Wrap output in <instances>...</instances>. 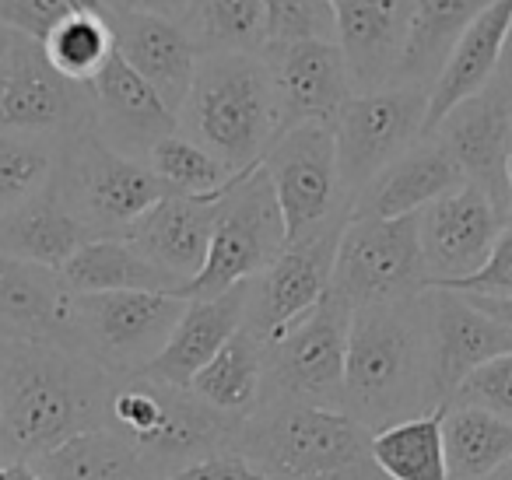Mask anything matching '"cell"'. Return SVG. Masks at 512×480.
<instances>
[{"mask_svg":"<svg viewBox=\"0 0 512 480\" xmlns=\"http://www.w3.org/2000/svg\"><path fill=\"white\" fill-rule=\"evenodd\" d=\"M113 375L74 347L0 337V459L32 463L106 428Z\"/></svg>","mask_w":512,"mask_h":480,"instance_id":"6da1fadb","label":"cell"},{"mask_svg":"<svg viewBox=\"0 0 512 480\" xmlns=\"http://www.w3.org/2000/svg\"><path fill=\"white\" fill-rule=\"evenodd\" d=\"M341 407L372 435L439 410L432 386L428 291L351 312Z\"/></svg>","mask_w":512,"mask_h":480,"instance_id":"7a4b0ae2","label":"cell"},{"mask_svg":"<svg viewBox=\"0 0 512 480\" xmlns=\"http://www.w3.org/2000/svg\"><path fill=\"white\" fill-rule=\"evenodd\" d=\"M235 452L271 480H386L372 431L341 407L267 400L242 421Z\"/></svg>","mask_w":512,"mask_h":480,"instance_id":"3957f363","label":"cell"},{"mask_svg":"<svg viewBox=\"0 0 512 480\" xmlns=\"http://www.w3.org/2000/svg\"><path fill=\"white\" fill-rule=\"evenodd\" d=\"M176 120L179 134L221 158L232 172L256 169L281 137V106L264 53L200 57Z\"/></svg>","mask_w":512,"mask_h":480,"instance_id":"277c9868","label":"cell"},{"mask_svg":"<svg viewBox=\"0 0 512 480\" xmlns=\"http://www.w3.org/2000/svg\"><path fill=\"white\" fill-rule=\"evenodd\" d=\"M92 127V88L53 71L39 39L8 32L0 46V137L64 148Z\"/></svg>","mask_w":512,"mask_h":480,"instance_id":"5b68a950","label":"cell"},{"mask_svg":"<svg viewBox=\"0 0 512 480\" xmlns=\"http://www.w3.org/2000/svg\"><path fill=\"white\" fill-rule=\"evenodd\" d=\"M53 190L95 239H123L127 228L169 193L148 165L106 148L95 130L57 151Z\"/></svg>","mask_w":512,"mask_h":480,"instance_id":"8992f818","label":"cell"},{"mask_svg":"<svg viewBox=\"0 0 512 480\" xmlns=\"http://www.w3.org/2000/svg\"><path fill=\"white\" fill-rule=\"evenodd\" d=\"M288 246L285 218L264 165L242 172L225 190L214 221L207 263L179 295L186 302L218 298L225 291L260 277Z\"/></svg>","mask_w":512,"mask_h":480,"instance_id":"52a82bcc","label":"cell"},{"mask_svg":"<svg viewBox=\"0 0 512 480\" xmlns=\"http://www.w3.org/2000/svg\"><path fill=\"white\" fill-rule=\"evenodd\" d=\"M183 309V295H162V291L74 295L71 347L88 354L113 379L137 375L165 351Z\"/></svg>","mask_w":512,"mask_h":480,"instance_id":"ba28073f","label":"cell"},{"mask_svg":"<svg viewBox=\"0 0 512 480\" xmlns=\"http://www.w3.org/2000/svg\"><path fill=\"white\" fill-rule=\"evenodd\" d=\"M260 165L278 197L288 246L348 225L351 197L337 172L334 123H302L285 130Z\"/></svg>","mask_w":512,"mask_h":480,"instance_id":"9c48e42d","label":"cell"},{"mask_svg":"<svg viewBox=\"0 0 512 480\" xmlns=\"http://www.w3.org/2000/svg\"><path fill=\"white\" fill-rule=\"evenodd\" d=\"M330 291L351 312L428 291L418 214L407 218H348L337 242Z\"/></svg>","mask_w":512,"mask_h":480,"instance_id":"30bf717a","label":"cell"},{"mask_svg":"<svg viewBox=\"0 0 512 480\" xmlns=\"http://www.w3.org/2000/svg\"><path fill=\"white\" fill-rule=\"evenodd\" d=\"M351 305L334 291L323 295L309 316H302L285 337L264 347V400L341 407L344 365H348ZM344 410V407H341Z\"/></svg>","mask_w":512,"mask_h":480,"instance_id":"8fae6325","label":"cell"},{"mask_svg":"<svg viewBox=\"0 0 512 480\" xmlns=\"http://www.w3.org/2000/svg\"><path fill=\"white\" fill-rule=\"evenodd\" d=\"M428 99L432 92L421 85H393L383 92L351 95L334 123L337 172L351 200L425 137Z\"/></svg>","mask_w":512,"mask_h":480,"instance_id":"7c38bea8","label":"cell"},{"mask_svg":"<svg viewBox=\"0 0 512 480\" xmlns=\"http://www.w3.org/2000/svg\"><path fill=\"white\" fill-rule=\"evenodd\" d=\"M341 228H330L323 235H313L306 242L285 246V253L271 263L260 277L246 284V319L242 330L256 344L271 347L278 337H285L302 316L323 302L334 277L337 242Z\"/></svg>","mask_w":512,"mask_h":480,"instance_id":"4fadbf2b","label":"cell"},{"mask_svg":"<svg viewBox=\"0 0 512 480\" xmlns=\"http://www.w3.org/2000/svg\"><path fill=\"white\" fill-rule=\"evenodd\" d=\"M502 228L505 214L491 204L488 193L470 183L428 204L418 214L428 288H449L474 277L488 263Z\"/></svg>","mask_w":512,"mask_h":480,"instance_id":"5bb4252c","label":"cell"},{"mask_svg":"<svg viewBox=\"0 0 512 480\" xmlns=\"http://www.w3.org/2000/svg\"><path fill=\"white\" fill-rule=\"evenodd\" d=\"M428 137L442 144L460 165L463 179L491 197L509 225V148H512V99L488 85L449 109Z\"/></svg>","mask_w":512,"mask_h":480,"instance_id":"9a60e30c","label":"cell"},{"mask_svg":"<svg viewBox=\"0 0 512 480\" xmlns=\"http://www.w3.org/2000/svg\"><path fill=\"white\" fill-rule=\"evenodd\" d=\"M264 60L278 92L281 134L302 123H337L355 95L337 39L271 43Z\"/></svg>","mask_w":512,"mask_h":480,"instance_id":"2e32d148","label":"cell"},{"mask_svg":"<svg viewBox=\"0 0 512 480\" xmlns=\"http://www.w3.org/2000/svg\"><path fill=\"white\" fill-rule=\"evenodd\" d=\"M334 11L351 92L369 95L397 85L414 29V0H341Z\"/></svg>","mask_w":512,"mask_h":480,"instance_id":"e0dca14e","label":"cell"},{"mask_svg":"<svg viewBox=\"0 0 512 480\" xmlns=\"http://www.w3.org/2000/svg\"><path fill=\"white\" fill-rule=\"evenodd\" d=\"M428 330H432V386L439 407L484 361L512 354V333L481 312L467 295L428 288Z\"/></svg>","mask_w":512,"mask_h":480,"instance_id":"ac0fdd59","label":"cell"},{"mask_svg":"<svg viewBox=\"0 0 512 480\" xmlns=\"http://www.w3.org/2000/svg\"><path fill=\"white\" fill-rule=\"evenodd\" d=\"M95 95V134L106 148L120 151V155L144 162L148 151L155 148L162 137L176 134L179 120L158 92L144 78H137L120 53L106 64V71L92 81Z\"/></svg>","mask_w":512,"mask_h":480,"instance_id":"d6986e66","label":"cell"},{"mask_svg":"<svg viewBox=\"0 0 512 480\" xmlns=\"http://www.w3.org/2000/svg\"><path fill=\"white\" fill-rule=\"evenodd\" d=\"M225 197V193H221ZM221 197H183L165 193L144 218L127 228L123 239L148 263L172 274L179 284H190L204 270L211 249L214 221H218Z\"/></svg>","mask_w":512,"mask_h":480,"instance_id":"ffe728a7","label":"cell"},{"mask_svg":"<svg viewBox=\"0 0 512 480\" xmlns=\"http://www.w3.org/2000/svg\"><path fill=\"white\" fill-rule=\"evenodd\" d=\"M120 60L158 92V99L179 116L197 74V46L186 29L158 15H106Z\"/></svg>","mask_w":512,"mask_h":480,"instance_id":"44dd1931","label":"cell"},{"mask_svg":"<svg viewBox=\"0 0 512 480\" xmlns=\"http://www.w3.org/2000/svg\"><path fill=\"white\" fill-rule=\"evenodd\" d=\"M460 186H467V179H463L460 165L453 162V155L435 137H421L411 151H404L390 169L379 172L351 200V218H407V214H421L428 204L449 197Z\"/></svg>","mask_w":512,"mask_h":480,"instance_id":"7402d4cb","label":"cell"},{"mask_svg":"<svg viewBox=\"0 0 512 480\" xmlns=\"http://www.w3.org/2000/svg\"><path fill=\"white\" fill-rule=\"evenodd\" d=\"M71 298L57 270L0 253V337L71 347Z\"/></svg>","mask_w":512,"mask_h":480,"instance_id":"603a6c76","label":"cell"},{"mask_svg":"<svg viewBox=\"0 0 512 480\" xmlns=\"http://www.w3.org/2000/svg\"><path fill=\"white\" fill-rule=\"evenodd\" d=\"M512 29V0H491L488 8L463 29L456 39L453 53H449L446 67H442L439 81L432 85V99H428L425 116V137L439 127V120L467 102L470 95L484 92L495 78L498 64H502L505 39Z\"/></svg>","mask_w":512,"mask_h":480,"instance_id":"cb8c5ba5","label":"cell"},{"mask_svg":"<svg viewBox=\"0 0 512 480\" xmlns=\"http://www.w3.org/2000/svg\"><path fill=\"white\" fill-rule=\"evenodd\" d=\"M242 319H246V284H239V288L225 291L218 298L186 302L165 351L144 372L169 382V386L186 389L193 382V375L242 330Z\"/></svg>","mask_w":512,"mask_h":480,"instance_id":"d4e9b609","label":"cell"},{"mask_svg":"<svg viewBox=\"0 0 512 480\" xmlns=\"http://www.w3.org/2000/svg\"><path fill=\"white\" fill-rule=\"evenodd\" d=\"M92 239L95 235L67 211L53 183L0 218V253L32 263V267L57 270V274Z\"/></svg>","mask_w":512,"mask_h":480,"instance_id":"484cf974","label":"cell"},{"mask_svg":"<svg viewBox=\"0 0 512 480\" xmlns=\"http://www.w3.org/2000/svg\"><path fill=\"white\" fill-rule=\"evenodd\" d=\"M60 281L71 295H109V291H162L179 295L183 284L148 263L127 239H92L60 267Z\"/></svg>","mask_w":512,"mask_h":480,"instance_id":"4316f807","label":"cell"},{"mask_svg":"<svg viewBox=\"0 0 512 480\" xmlns=\"http://www.w3.org/2000/svg\"><path fill=\"white\" fill-rule=\"evenodd\" d=\"M488 4L491 0H414V29L397 85H421L432 92L456 39Z\"/></svg>","mask_w":512,"mask_h":480,"instance_id":"83f0119b","label":"cell"},{"mask_svg":"<svg viewBox=\"0 0 512 480\" xmlns=\"http://www.w3.org/2000/svg\"><path fill=\"white\" fill-rule=\"evenodd\" d=\"M186 389L221 414L246 421L264 400V344H256L246 330H239L193 375Z\"/></svg>","mask_w":512,"mask_h":480,"instance_id":"f1b7e54d","label":"cell"},{"mask_svg":"<svg viewBox=\"0 0 512 480\" xmlns=\"http://www.w3.org/2000/svg\"><path fill=\"white\" fill-rule=\"evenodd\" d=\"M449 480H488L512 459V421L474 407H442Z\"/></svg>","mask_w":512,"mask_h":480,"instance_id":"f546056e","label":"cell"},{"mask_svg":"<svg viewBox=\"0 0 512 480\" xmlns=\"http://www.w3.org/2000/svg\"><path fill=\"white\" fill-rule=\"evenodd\" d=\"M43 480H151L144 459L113 428L67 438L46 456L32 459Z\"/></svg>","mask_w":512,"mask_h":480,"instance_id":"4dcf8cb0","label":"cell"},{"mask_svg":"<svg viewBox=\"0 0 512 480\" xmlns=\"http://www.w3.org/2000/svg\"><path fill=\"white\" fill-rule=\"evenodd\" d=\"M200 57L211 53H260L267 50L264 0H190L179 22Z\"/></svg>","mask_w":512,"mask_h":480,"instance_id":"1f68e13d","label":"cell"},{"mask_svg":"<svg viewBox=\"0 0 512 480\" xmlns=\"http://www.w3.org/2000/svg\"><path fill=\"white\" fill-rule=\"evenodd\" d=\"M372 459L386 480H449L442 407L376 431Z\"/></svg>","mask_w":512,"mask_h":480,"instance_id":"d6a6232c","label":"cell"},{"mask_svg":"<svg viewBox=\"0 0 512 480\" xmlns=\"http://www.w3.org/2000/svg\"><path fill=\"white\" fill-rule=\"evenodd\" d=\"M39 43H43V53L53 64V71L88 88L106 71V64L116 53L106 11H71V15L57 18Z\"/></svg>","mask_w":512,"mask_h":480,"instance_id":"836d02e7","label":"cell"},{"mask_svg":"<svg viewBox=\"0 0 512 480\" xmlns=\"http://www.w3.org/2000/svg\"><path fill=\"white\" fill-rule=\"evenodd\" d=\"M144 165L151 176L165 186L169 193H183V197H221L242 172H232L221 158H214L207 148L190 141L186 134H169L148 151Z\"/></svg>","mask_w":512,"mask_h":480,"instance_id":"e575fe53","label":"cell"},{"mask_svg":"<svg viewBox=\"0 0 512 480\" xmlns=\"http://www.w3.org/2000/svg\"><path fill=\"white\" fill-rule=\"evenodd\" d=\"M57 151L46 144L8 141L0 137V218L53 183Z\"/></svg>","mask_w":512,"mask_h":480,"instance_id":"d590c367","label":"cell"},{"mask_svg":"<svg viewBox=\"0 0 512 480\" xmlns=\"http://www.w3.org/2000/svg\"><path fill=\"white\" fill-rule=\"evenodd\" d=\"M267 46L299 39H337L334 0H264Z\"/></svg>","mask_w":512,"mask_h":480,"instance_id":"8d00e7d4","label":"cell"},{"mask_svg":"<svg viewBox=\"0 0 512 480\" xmlns=\"http://www.w3.org/2000/svg\"><path fill=\"white\" fill-rule=\"evenodd\" d=\"M446 407H474L484 414H495L502 421H512V354L484 361L477 372H470L460 382Z\"/></svg>","mask_w":512,"mask_h":480,"instance_id":"74e56055","label":"cell"},{"mask_svg":"<svg viewBox=\"0 0 512 480\" xmlns=\"http://www.w3.org/2000/svg\"><path fill=\"white\" fill-rule=\"evenodd\" d=\"M446 291H460V295H488V298H512V221L498 232L488 263H484L474 277H467V281L449 284Z\"/></svg>","mask_w":512,"mask_h":480,"instance_id":"f35d334b","label":"cell"},{"mask_svg":"<svg viewBox=\"0 0 512 480\" xmlns=\"http://www.w3.org/2000/svg\"><path fill=\"white\" fill-rule=\"evenodd\" d=\"M158 480H271V477H264L242 452H214V456H204L197 463Z\"/></svg>","mask_w":512,"mask_h":480,"instance_id":"ab89813d","label":"cell"},{"mask_svg":"<svg viewBox=\"0 0 512 480\" xmlns=\"http://www.w3.org/2000/svg\"><path fill=\"white\" fill-rule=\"evenodd\" d=\"M106 15H158L183 22L190 0H95Z\"/></svg>","mask_w":512,"mask_h":480,"instance_id":"60d3db41","label":"cell"},{"mask_svg":"<svg viewBox=\"0 0 512 480\" xmlns=\"http://www.w3.org/2000/svg\"><path fill=\"white\" fill-rule=\"evenodd\" d=\"M32 8H36V15L43 18L46 29H50L57 18L71 15V11H102L95 0H32Z\"/></svg>","mask_w":512,"mask_h":480,"instance_id":"b9f144b4","label":"cell"},{"mask_svg":"<svg viewBox=\"0 0 512 480\" xmlns=\"http://www.w3.org/2000/svg\"><path fill=\"white\" fill-rule=\"evenodd\" d=\"M467 298L512 333V298H488V295H467Z\"/></svg>","mask_w":512,"mask_h":480,"instance_id":"7bdbcfd3","label":"cell"},{"mask_svg":"<svg viewBox=\"0 0 512 480\" xmlns=\"http://www.w3.org/2000/svg\"><path fill=\"white\" fill-rule=\"evenodd\" d=\"M491 85H495L498 92H505L512 99V29H509V39H505L502 64H498V71H495V78H491Z\"/></svg>","mask_w":512,"mask_h":480,"instance_id":"ee69618b","label":"cell"},{"mask_svg":"<svg viewBox=\"0 0 512 480\" xmlns=\"http://www.w3.org/2000/svg\"><path fill=\"white\" fill-rule=\"evenodd\" d=\"M4 480H43V473L32 463H11L4 466Z\"/></svg>","mask_w":512,"mask_h":480,"instance_id":"f6af8a7d","label":"cell"},{"mask_svg":"<svg viewBox=\"0 0 512 480\" xmlns=\"http://www.w3.org/2000/svg\"><path fill=\"white\" fill-rule=\"evenodd\" d=\"M488 480H512V459H509V463L502 466V470L495 473V477H488Z\"/></svg>","mask_w":512,"mask_h":480,"instance_id":"bcb514c9","label":"cell"},{"mask_svg":"<svg viewBox=\"0 0 512 480\" xmlns=\"http://www.w3.org/2000/svg\"><path fill=\"white\" fill-rule=\"evenodd\" d=\"M505 176H509V221H512V148H509V169H505Z\"/></svg>","mask_w":512,"mask_h":480,"instance_id":"7dc6e473","label":"cell"},{"mask_svg":"<svg viewBox=\"0 0 512 480\" xmlns=\"http://www.w3.org/2000/svg\"><path fill=\"white\" fill-rule=\"evenodd\" d=\"M8 32H11V29H4V25H0V46H4V39H8Z\"/></svg>","mask_w":512,"mask_h":480,"instance_id":"c3c4849f","label":"cell"},{"mask_svg":"<svg viewBox=\"0 0 512 480\" xmlns=\"http://www.w3.org/2000/svg\"><path fill=\"white\" fill-rule=\"evenodd\" d=\"M0 480H4V466H0Z\"/></svg>","mask_w":512,"mask_h":480,"instance_id":"681fc988","label":"cell"},{"mask_svg":"<svg viewBox=\"0 0 512 480\" xmlns=\"http://www.w3.org/2000/svg\"><path fill=\"white\" fill-rule=\"evenodd\" d=\"M0 466H4V459H0Z\"/></svg>","mask_w":512,"mask_h":480,"instance_id":"f907efd6","label":"cell"},{"mask_svg":"<svg viewBox=\"0 0 512 480\" xmlns=\"http://www.w3.org/2000/svg\"><path fill=\"white\" fill-rule=\"evenodd\" d=\"M334 4H341V0H334Z\"/></svg>","mask_w":512,"mask_h":480,"instance_id":"816d5d0a","label":"cell"}]
</instances>
